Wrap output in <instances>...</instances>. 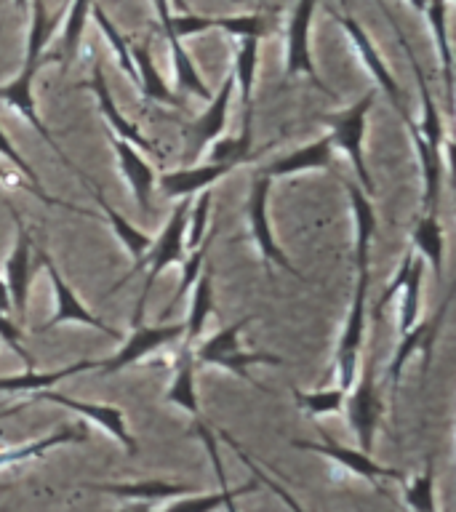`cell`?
Wrapping results in <instances>:
<instances>
[{"mask_svg": "<svg viewBox=\"0 0 456 512\" xmlns=\"http://www.w3.org/2000/svg\"><path fill=\"white\" fill-rule=\"evenodd\" d=\"M331 16H334L336 22H339V27L347 32V38H350L352 48L358 51V56L363 59V64H366V70L371 72V78L376 80V86L382 88L384 94H387V99H390L392 107L398 110V115L403 118V123L414 120L411 118V112L406 110V102H403V94H400L398 80H395V75L390 72V67L384 64L382 54L376 51V46L371 43V38H368V32L358 24V19L350 14H339V11H331Z\"/></svg>", "mask_w": 456, "mask_h": 512, "instance_id": "cell-16", "label": "cell"}, {"mask_svg": "<svg viewBox=\"0 0 456 512\" xmlns=\"http://www.w3.org/2000/svg\"><path fill=\"white\" fill-rule=\"evenodd\" d=\"M235 502H238V499H235ZM235 502H227V507H224L222 512H238V504Z\"/></svg>", "mask_w": 456, "mask_h": 512, "instance_id": "cell-49", "label": "cell"}, {"mask_svg": "<svg viewBox=\"0 0 456 512\" xmlns=\"http://www.w3.org/2000/svg\"><path fill=\"white\" fill-rule=\"evenodd\" d=\"M422 14L427 16L432 38L438 46L440 67H443V83H446V102L448 107H454V59H451V43H448V0H427L422 8Z\"/></svg>", "mask_w": 456, "mask_h": 512, "instance_id": "cell-30", "label": "cell"}, {"mask_svg": "<svg viewBox=\"0 0 456 512\" xmlns=\"http://www.w3.org/2000/svg\"><path fill=\"white\" fill-rule=\"evenodd\" d=\"M312 16H315V0H296V8L294 14H291V22H288L286 30V72H283V75H286L288 80L304 75L312 86H318L323 94L336 99L334 91L320 80L318 70H315V62H312Z\"/></svg>", "mask_w": 456, "mask_h": 512, "instance_id": "cell-10", "label": "cell"}, {"mask_svg": "<svg viewBox=\"0 0 456 512\" xmlns=\"http://www.w3.org/2000/svg\"><path fill=\"white\" fill-rule=\"evenodd\" d=\"M403 502L408 504V510L414 512H440L438 510V494H435V464L427 459L424 470L414 478L406 480L403 486Z\"/></svg>", "mask_w": 456, "mask_h": 512, "instance_id": "cell-37", "label": "cell"}, {"mask_svg": "<svg viewBox=\"0 0 456 512\" xmlns=\"http://www.w3.org/2000/svg\"><path fill=\"white\" fill-rule=\"evenodd\" d=\"M86 491H96V494H110L118 499H128V502H168L176 496L192 494L195 488L187 483H168V480H139V483H88L83 486Z\"/></svg>", "mask_w": 456, "mask_h": 512, "instance_id": "cell-23", "label": "cell"}, {"mask_svg": "<svg viewBox=\"0 0 456 512\" xmlns=\"http://www.w3.org/2000/svg\"><path fill=\"white\" fill-rule=\"evenodd\" d=\"M8 211L14 216L16 224V243L6 259V288L11 296V310L16 315V323L27 318V304H30V288H32V235L24 224L22 214L16 211L14 203H8Z\"/></svg>", "mask_w": 456, "mask_h": 512, "instance_id": "cell-13", "label": "cell"}, {"mask_svg": "<svg viewBox=\"0 0 456 512\" xmlns=\"http://www.w3.org/2000/svg\"><path fill=\"white\" fill-rule=\"evenodd\" d=\"M344 411H347V422L355 432L358 448L371 454L376 430H379V422H382L384 414L382 395H379V384H376L374 358L360 360L355 384L347 390V398H344Z\"/></svg>", "mask_w": 456, "mask_h": 512, "instance_id": "cell-6", "label": "cell"}, {"mask_svg": "<svg viewBox=\"0 0 456 512\" xmlns=\"http://www.w3.org/2000/svg\"><path fill=\"white\" fill-rule=\"evenodd\" d=\"M368 286H371V270L358 272L355 294H352L347 320H344V331L339 336L334 355L336 387H342V390H350L352 384H355V376H358L360 355H363V336H366Z\"/></svg>", "mask_w": 456, "mask_h": 512, "instance_id": "cell-5", "label": "cell"}, {"mask_svg": "<svg viewBox=\"0 0 456 512\" xmlns=\"http://www.w3.org/2000/svg\"><path fill=\"white\" fill-rule=\"evenodd\" d=\"M347 200H350L352 216H355V270H371V240L376 232V208L371 195L360 190L355 182L342 179Z\"/></svg>", "mask_w": 456, "mask_h": 512, "instance_id": "cell-22", "label": "cell"}, {"mask_svg": "<svg viewBox=\"0 0 456 512\" xmlns=\"http://www.w3.org/2000/svg\"><path fill=\"white\" fill-rule=\"evenodd\" d=\"M256 62H259V40L240 38L235 48V64H232V78H235V91L243 96L246 118H254V80Z\"/></svg>", "mask_w": 456, "mask_h": 512, "instance_id": "cell-32", "label": "cell"}, {"mask_svg": "<svg viewBox=\"0 0 456 512\" xmlns=\"http://www.w3.org/2000/svg\"><path fill=\"white\" fill-rule=\"evenodd\" d=\"M131 59L136 64V83L142 88L144 99L158 104H176L179 96L171 91V86H166V80L158 72L155 62H152V51L144 43H131Z\"/></svg>", "mask_w": 456, "mask_h": 512, "instance_id": "cell-31", "label": "cell"}, {"mask_svg": "<svg viewBox=\"0 0 456 512\" xmlns=\"http://www.w3.org/2000/svg\"><path fill=\"white\" fill-rule=\"evenodd\" d=\"M422 278H424V259L419 254L411 256L408 262L406 278L400 283L403 288V299H400L398 310V328L400 334L414 326L419 315H422Z\"/></svg>", "mask_w": 456, "mask_h": 512, "instance_id": "cell-33", "label": "cell"}, {"mask_svg": "<svg viewBox=\"0 0 456 512\" xmlns=\"http://www.w3.org/2000/svg\"><path fill=\"white\" fill-rule=\"evenodd\" d=\"M232 96H235V78H232L230 72V75L224 78L222 88H219L216 94H211L206 112L184 128V160H187V163H195V160L200 158V152L208 150V144L216 142L219 136H224Z\"/></svg>", "mask_w": 456, "mask_h": 512, "instance_id": "cell-15", "label": "cell"}, {"mask_svg": "<svg viewBox=\"0 0 456 512\" xmlns=\"http://www.w3.org/2000/svg\"><path fill=\"white\" fill-rule=\"evenodd\" d=\"M99 360H78L70 366L56 368V371H27V374L3 376L0 379V392H24V395H35L40 390H51L54 384H59L67 376L83 374V371H96Z\"/></svg>", "mask_w": 456, "mask_h": 512, "instance_id": "cell-29", "label": "cell"}, {"mask_svg": "<svg viewBox=\"0 0 456 512\" xmlns=\"http://www.w3.org/2000/svg\"><path fill=\"white\" fill-rule=\"evenodd\" d=\"M376 91L371 88L368 94H363L355 104L350 107H342V110L336 112H326V115H320V123H326L331 131V139H334L336 150H342L352 163V171L358 176V187L366 195L374 198L376 184L368 174L366 166V152H363V139H366V123H368V112L374 107Z\"/></svg>", "mask_w": 456, "mask_h": 512, "instance_id": "cell-3", "label": "cell"}, {"mask_svg": "<svg viewBox=\"0 0 456 512\" xmlns=\"http://www.w3.org/2000/svg\"><path fill=\"white\" fill-rule=\"evenodd\" d=\"M190 310H187V318H184V336L182 344L187 347H195V342L203 334V328H206L208 315L214 312V270L203 264V270H200L198 280L192 283L190 288Z\"/></svg>", "mask_w": 456, "mask_h": 512, "instance_id": "cell-26", "label": "cell"}, {"mask_svg": "<svg viewBox=\"0 0 456 512\" xmlns=\"http://www.w3.org/2000/svg\"><path fill=\"white\" fill-rule=\"evenodd\" d=\"M270 187L272 179L267 174H256L254 182H251V192H248V227H251V238H254L256 248H259V254L267 264L272 267H283L286 272L296 275V278H302V272L296 270L291 259L286 256V251L278 246V240H275V230H272L270 222Z\"/></svg>", "mask_w": 456, "mask_h": 512, "instance_id": "cell-8", "label": "cell"}, {"mask_svg": "<svg viewBox=\"0 0 456 512\" xmlns=\"http://www.w3.org/2000/svg\"><path fill=\"white\" fill-rule=\"evenodd\" d=\"M211 203H214V195L211 190L200 192V198L195 203H190V211H187V227H184V246L187 251L198 248L203 243V238L208 235V216H211Z\"/></svg>", "mask_w": 456, "mask_h": 512, "instance_id": "cell-42", "label": "cell"}, {"mask_svg": "<svg viewBox=\"0 0 456 512\" xmlns=\"http://www.w3.org/2000/svg\"><path fill=\"white\" fill-rule=\"evenodd\" d=\"M56 32V22L48 16L46 11V0H32V16H30V32H27V48H24V62L22 70L16 72L14 80H8L6 86H0V102H6L8 107H14L19 115H22L27 123H30L35 131L40 134V139L56 152V158L62 160L64 166L72 168L75 174L83 176L75 163H72L64 150L59 147L51 131L46 128V123L40 120L38 115V104H35V96H32V86H35V78H38L40 67L46 62V46L51 35Z\"/></svg>", "mask_w": 456, "mask_h": 512, "instance_id": "cell-1", "label": "cell"}, {"mask_svg": "<svg viewBox=\"0 0 456 512\" xmlns=\"http://www.w3.org/2000/svg\"><path fill=\"white\" fill-rule=\"evenodd\" d=\"M211 30L227 32L230 38L262 40L275 32V19L267 14H240V16H208Z\"/></svg>", "mask_w": 456, "mask_h": 512, "instance_id": "cell-36", "label": "cell"}, {"mask_svg": "<svg viewBox=\"0 0 456 512\" xmlns=\"http://www.w3.org/2000/svg\"><path fill=\"white\" fill-rule=\"evenodd\" d=\"M216 440H224V443H227V446H230L232 451H235V456H238L240 462L246 464L248 470L254 472V480H256V483H259V486H264V488H270L272 494L278 496L280 502L286 504L288 510H291V512H307V510H304V507H302V504L296 502V499H294V494H291V491H288L286 486H280L278 480H272L270 475H267V472H264V467H262V464H256L254 459H251V456H248L246 451H243V446H240L238 440L232 438L230 432H224V430H222V432H219V438H216Z\"/></svg>", "mask_w": 456, "mask_h": 512, "instance_id": "cell-39", "label": "cell"}, {"mask_svg": "<svg viewBox=\"0 0 456 512\" xmlns=\"http://www.w3.org/2000/svg\"><path fill=\"white\" fill-rule=\"evenodd\" d=\"M296 448H302V451H312V454L328 456L331 462H336L342 470L352 472V475H358V478L368 480V483H379V480H400L398 470H392V467H384L379 464L371 454L366 451H360V448H350L342 446V443H336L331 435H320V440H294Z\"/></svg>", "mask_w": 456, "mask_h": 512, "instance_id": "cell-17", "label": "cell"}, {"mask_svg": "<svg viewBox=\"0 0 456 512\" xmlns=\"http://www.w3.org/2000/svg\"><path fill=\"white\" fill-rule=\"evenodd\" d=\"M190 203L192 198L179 200V206L171 211V216H168L166 227H163V232L158 235V240H152V246L144 251V256L139 259V262H134V267L126 272V278L112 286V291H115V288H120L123 283H128V280L134 278L136 270H147L144 291L142 296H139V304H136L131 326H139V323H142L144 307H147V302H150L152 286H155V280H158L160 272L166 270V267H171V264H182V259L187 256V246H184V227H187V211H190Z\"/></svg>", "mask_w": 456, "mask_h": 512, "instance_id": "cell-2", "label": "cell"}, {"mask_svg": "<svg viewBox=\"0 0 456 512\" xmlns=\"http://www.w3.org/2000/svg\"><path fill=\"white\" fill-rule=\"evenodd\" d=\"M0 155H3V158H6L8 163H11V166L16 168V174L22 176L24 182L30 184L32 192H35V195H38V200H43L46 206H64V208H72V211H80V214H88V211H83V208H78V206H72V203H64V200L48 198L46 190H43V184H40L38 174H35L30 163H27V160L22 158V152L16 150L14 142L8 139V134H6V131H3V128H0Z\"/></svg>", "mask_w": 456, "mask_h": 512, "instance_id": "cell-38", "label": "cell"}, {"mask_svg": "<svg viewBox=\"0 0 456 512\" xmlns=\"http://www.w3.org/2000/svg\"><path fill=\"white\" fill-rule=\"evenodd\" d=\"M14 3L19 11H27V6H30V0H14Z\"/></svg>", "mask_w": 456, "mask_h": 512, "instance_id": "cell-48", "label": "cell"}, {"mask_svg": "<svg viewBox=\"0 0 456 512\" xmlns=\"http://www.w3.org/2000/svg\"><path fill=\"white\" fill-rule=\"evenodd\" d=\"M91 6H94V0H72L70 11H67V22H64L62 40H59V51L51 54V59L62 62V67H67L78 56L80 38H83V30H86V19L91 14Z\"/></svg>", "mask_w": 456, "mask_h": 512, "instance_id": "cell-35", "label": "cell"}, {"mask_svg": "<svg viewBox=\"0 0 456 512\" xmlns=\"http://www.w3.org/2000/svg\"><path fill=\"white\" fill-rule=\"evenodd\" d=\"M24 406H30V403H27V400H22V403H16V406L3 408V411H0V419H8V416L19 414V411H24Z\"/></svg>", "mask_w": 456, "mask_h": 512, "instance_id": "cell-45", "label": "cell"}, {"mask_svg": "<svg viewBox=\"0 0 456 512\" xmlns=\"http://www.w3.org/2000/svg\"><path fill=\"white\" fill-rule=\"evenodd\" d=\"M171 48V62H174V78L179 91L198 96V99H211V88L206 86V80L200 78L198 67L192 62V56L187 54V48L182 46V38H176L174 32H163Z\"/></svg>", "mask_w": 456, "mask_h": 512, "instance_id": "cell-34", "label": "cell"}, {"mask_svg": "<svg viewBox=\"0 0 456 512\" xmlns=\"http://www.w3.org/2000/svg\"><path fill=\"white\" fill-rule=\"evenodd\" d=\"M171 3H176V6H179V11H182V14H187V11H190V8H187V3H184V0H171Z\"/></svg>", "mask_w": 456, "mask_h": 512, "instance_id": "cell-47", "label": "cell"}, {"mask_svg": "<svg viewBox=\"0 0 456 512\" xmlns=\"http://www.w3.org/2000/svg\"><path fill=\"white\" fill-rule=\"evenodd\" d=\"M294 398H296V406L302 408L304 414L334 416L339 414V411H344L347 390H342V387H328V390H315V392L294 390Z\"/></svg>", "mask_w": 456, "mask_h": 512, "instance_id": "cell-40", "label": "cell"}, {"mask_svg": "<svg viewBox=\"0 0 456 512\" xmlns=\"http://www.w3.org/2000/svg\"><path fill=\"white\" fill-rule=\"evenodd\" d=\"M416 254L422 256L424 262L435 270V278H443V267H446V232L440 224L438 211L422 214L416 219L414 230H411Z\"/></svg>", "mask_w": 456, "mask_h": 512, "instance_id": "cell-28", "label": "cell"}, {"mask_svg": "<svg viewBox=\"0 0 456 512\" xmlns=\"http://www.w3.org/2000/svg\"><path fill=\"white\" fill-rule=\"evenodd\" d=\"M448 307H451V294L440 302L435 315H430V318H424V320H416L414 326L400 334L398 350H395V355H392L390 368H387V374H384L387 384L398 387L400 376H403V368H406V363L414 358V355H422V368H424V374H427L432 355H435V342H438L440 328H443V323H446Z\"/></svg>", "mask_w": 456, "mask_h": 512, "instance_id": "cell-11", "label": "cell"}, {"mask_svg": "<svg viewBox=\"0 0 456 512\" xmlns=\"http://www.w3.org/2000/svg\"><path fill=\"white\" fill-rule=\"evenodd\" d=\"M91 8H94V19H96V24L102 27L104 38L110 40V48H112V54H115V59H118L120 70L126 72L128 78L136 83V64H134V59H131V43H128L123 35H120V30L115 27V22H110V16L104 14L102 6H96L94 3Z\"/></svg>", "mask_w": 456, "mask_h": 512, "instance_id": "cell-41", "label": "cell"}, {"mask_svg": "<svg viewBox=\"0 0 456 512\" xmlns=\"http://www.w3.org/2000/svg\"><path fill=\"white\" fill-rule=\"evenodd\" d=\"M195 432L198 438L203 440L208 456H211V464L216 470V480H219V491H211V494H184L176 496V499H168V504L158 512H222L227 507V502H235L240 496L251 494L259 488L256 480H248L246 486L232 488L227 483V475H224L222 459H219V443H216V435L208 430V424L203 419H195Z\"/></svg>", "mask_w": 456, "mask_h": 512, "instance_id": "cell-7", "label": "cell"}, {"mask_svg": "<svg viewBox=\"0 0 456 512\" xmlns=\"http://www.w3.org/2000/svg\"><path fill=\"white\" fill-rule=\"evenodd\" d=\"M35 400H46V403H54V406L70 408L75 414H80L86 422H94L96 427H102L110 438H115V443L126 448L128 456L139 454V443L131 435L126 424V414H123V408L115 406V403H91V400H80L72 398V395H64V392H54V390H40L35 395H30Z\"/></svg>", "mask_w": 456, "mask_h": 512, "instance_id": "cell-12", "label": "cell"}, {"mask_svg": "<svg viewBox=\"0 0 456 512\" xmlns=\"http://www.w3.org/2000/svg\"><path fill=\"white\" fill-rule=\"evenodd\" d=\"M184 336V320L179 323H158V326H134V331L123 339L120 344V350L110 358L99 360V366L96 371H102V374H118L123 368L134 366L142 358H147L150 352L160 350V347H166L171 342H179Z\"/></svg>", "mask_w": 456, "mask_h": 512, "instance_id": "cell-14", "label": "cell"}, {"mask_svg": "<svg viewBox=\"0 0 456 512\" xmlns=\"http://www.w3.org/2000/svg\"><path fill=\"white\" fill-rule=\"evenodd\" d=\"M440 512H448V510H440Z\"/></svg>", "mask_w": 456, "mask_h": 512, "instance_id": "cell-51", "label": "cell"}, {"mask_svg": "<svg viewBox=\"0 0 456 512\" xmlns=\"http://www.w3.org/2000/svg\"><path fill=\"white\" fill-rule=\"evenodd\" d=\"M408 3H411V6H414V8H419V11H422V8H424V3H427V0H408Z\"/></svg>", "mask_w": 456, "mask_h": 512, "instance_id": "cell-50", "label": "cell"}, {"mask_svg": "<svg viewBox=\"0 0 456 512\" xmlns=\"http://www.w3.org/2000/svg\"><path fill=\"white\" fill-rule=\"evenodd\" d=\"M110 142H112V150H115V158H118L120 174L126 176L128 187H131V192H134L136 206L142 208L144 214H150L155 171H152L150 163L142 158V152L136 150L131 142L118 139V136H110Z\"/></svg>", "mask_w": 456, "mask_h": 512, "instance_id": "cell-20", "label": "cell"}, {"mask_svg": "<svg viewBox=\"0 0 456 512\" xmlns=\"http://www.w3.org/2000/svg\"><path fill=\"white\" fill-rule=\"evenodd\" d=\"M334 139L331 134L320 136L315 142L304 144L299 150L288 152L283 158H278L275 163L264 168V174L270 176V179H280V176H294V174H304V171H323V168L334 166Z\"/></svg>", "mask_w": 456, "mask_h": 512, "instance_id": "cell-21", "label": "cell"}, {"mask_svg": "<svg viewBox=\"0 0 456 512\" xmlns=\"http://www.w3.org/2000/svg\"><path fill=\"white\" fill-rule=\"evenodd\" d=\"M254 320V315L235 320L230 326L219 328L214 336H208L200 347H192L195 363L198 366H219L224 371H230L235 376H243L248 382H254L248 368L251 366H280L283 358L270 355V352H251L240 347V334L246 331V326Z\"/></svg>", "mask_w": 456, "mask_h": 512, "instance_id": "cell-4", "label": "cell"}, {"mask_svg": "<svg viewBox=\"0 0 456 512\" xmlns=\"http://www.w3.org/2000/svg\"><path fill=\"white\" fill-rule=\"evenodd\" d=\"M120 512H150V504L134 502V507H126V510H120Z\"/></svg>", "mask_w": 456, "mask_h": 512, "instance_id": "cell-46", "label": "cell"}, {"mask_svg": "<svg viewBox=\"0 0 456 512\" xmlns=\"http://www.w3.org/2000/svg\"><path fill=\"white\" fill-rule=\"evenodd\" d=\"M38 259L40 264H43V270H46L48 280H51V286H54V299H56L54 315H51V318H48L38 331H51V328L56 326H64V323H78V326L96 328V331H102V334H107L110 339H120L118 328L107 326L99 315H94V312L88 310L86 304L80 302V296L67 286L62 270L56 267L54 259H51L43 248H38Z\"/></svg>", "mask_w": 456, "mask_h": 512, "instance_id": "cell-9", "label": "cell"}, {"mask_svg": "<svg viewBox=\"0 0 456 512\" xmlns=\"http://www.w3.org/2000/svg\"><path fill=\"white\" fill-rule=\"evenodd\" d=\"M195 371H198V363H195L192 347L182 344L179 352H176L174 376H171V384H168L166 400L171 403V406L184 408L192 419H200V400H198V390H195Z\"/></svg>", "mask_w": 456, "mask_h": 512, "instance_id": "cell-25", "label": "cell"}, {"mask_svg": "<svg viewBox=\"0 0 456 512\" xmlns=\"http://www.w3.org/2000/svg\"><path fill=\"white\" fill-rule=\"evenodd\" d=\"M88 438L86 430H80L78 424H62L59 430L48 432L43 438H35L30 443H22V446H8L0 448V470H8L14 464L30 462V459H38L51 448L67 446V443H83Z\"/></svg>", "mask_w": 456, "mask_h": 512, "instance_id": "cell-24", "label": "cell"}, {"mask_svg": "<svg viewBox=\"0 0 456 512\" xmlns=\"http://www.w3.org/2000/svg\"><path fill=\"white\" fill-rule=\"evenodd\" d=\"M80 88H91L96 96V102H99V110H102L104 120H107V126H110L112 136H118V139H126V142H131L136 147V150H152V144L144 139V134L139 131V128L131 123V120L123 115V112L118 110V104H115V99H112V91L110 86H107V78H104V70L102 64L94 62V72H91V78L86 80V83H78Z\"/></svg>", "mask_w": 456, "mask_h": 512, "instance_id": "cell-19", "label": "cell"}, {"mask_svg": "<svg viewBox=\"0 0 456 512\" xmlns=\"http://www.w3.org/2000/svg\"><path fill=\"white\" fill-rule=\"evenodd\" d=\"M80 182L86 184L88 190L94 192L96 200H99V208H102L104 219H107V224H110V227H112V232L118 235V240H120V243H123V248H126L128 254L134 256V262H139V259H142V256H144V251H147V248L152 246L150 235H147V232L139 230V227H134V224L128 222L126 216L120 214L118 208L112 206L110 200L104 198V192L99 190V184L91 182V179H88L86 174L80 176Z\"/></svg>", "mask_w": 456, "mask_h": 512, "instance_id": "cell-27", "label": "cell"}, {"mask_svg": "<svg viewBox=\"0 0 456 512\" xmlns=\"http://www.w3.org/2000/svg\"><path fill=\"white\" fill-rule=\"evenodd\" d=\"M211 240H214V232H208L206 238H203V243H200L198 248L187 251V256L182 259V283L176 286L174 299H171V307H174V304L179 302L184 294H190L192 283L198 280L200 270H203V264H206V256H208V248H211Z\"/></svg>", "mask_w": 456, "mask_h": 512, "instance_id": "cell-43", "label": "cell"}, {"mask_svg": "<svg viewBox=\"0 0 456 512\" xmlns=\"http://www.w3.org/2000/svg\"><path fill=\"white\" fill-rule=\"evenodd\" d=\"M238 166L240 163H235V160H208V163H200V166L166 171V174L158 176V184L168 198H192L198 192L211 190L222 176H227Z\"/></svg>", "mask_w": 456, "mask_h": 512, "instance_id": "cell-18", "label": "cell"}, {"mask_svg": "<svg viewBox=\"0 0 456 512\" xmlns=\"http://www.w3.org/2000/svg\"><path fill=\"white\" fill-rule=\"evenodd\" d=\"M0 182H6V184H16V187H30V184L24 182L22 176H16L14 171H3V168H0ZM32 190V187H30Z\"/></svg>", "mask_w": 456, "mask_h": 512, "instance_id": "cell-44", "label": "cell"}]
</instances>
